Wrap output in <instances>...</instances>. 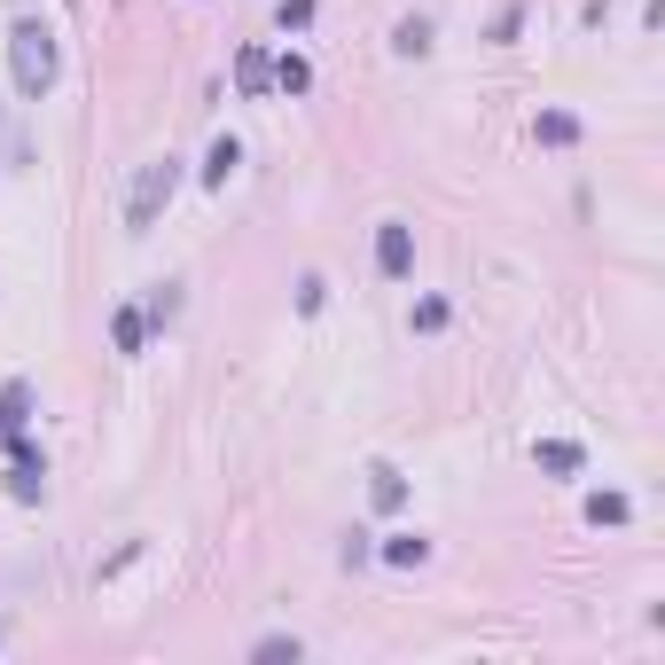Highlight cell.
Here are the masks:
<instances>
[{
	"label": "cell",
	"mask_w": 665,
	"mask_h": 665,
	"mask_svg": "<svg viewBox=\"0 0 665 665\" xmlns=\"http://www.w3.org/2000/svg\"><path fill=\"white\" fill-rule=\"evenodd\" d=\"M9 63H17V95L40 103V95L55 87V71H63V47H55V32H47L40 17H24V24L9 32Z\"/></svg>",
	"instance_id": "obj_1"
},
{
	"label": "cell",
	"mask_w": 665,
	"mask_h": 665,
	"mask_svg": "<svg viewBox=\"0 0 665 665\" xmlns=\"http://www.w3.org/2000/svg\"><path fill=\"white\" fill-rule=\"evenodd\" d=\"M173 189H181V157H149L133 173V189H126V235H149L157 212L173 204Z\"/></svg>",
	"instance_id": "obj_2"
},
{
	"label": "cell",
	"mask_w": 665,
	"mask_h": 665,
	"mask_svg": "<svg viewBox=\"0 0 665 665\" xmlns=\"http://www.w3.org/2000/svg\"><path fill=\"white\" fill-rule=\"evenodd\" d=\"M376 275H384V282H407V275H415V227H407V219H384V227H376Z\"/></svg>",
	"instance_id": "obj_3"
},
{
	"label": "cell",
	"mask_w": 665,
	"mask_h": 665,
	"mask_svg": "<svg viewBox=\"0 0 665 665\" xmlns=\"http://www.w3.org/2000/svg\"><path fill=\"white\" fill-rule=\"evenodd\" d=\"M32 407H40V384H32V376H9V384H0V439L24 431V423H32Z\"/></svg>",
	"instance_id": "obj_4"
},
{
	"label": "cell",
	"mask_w": 665,
	"mask_h": 665,
	"mask_svg": "<svg viewBox=\"0 0 665 665\" xmlns=\"http://www.w3.org/2000/svg\"><path fill=\"white\" fill-rule=\"evenodd\" d=\"M110 345L133 361V353H149V321H141V305H118L110 313Z\"/></svg>",
	"instance_id": "obj_5"
},
{
	"label": "cell",
	"mask_w": 665,
	"mask_h": 665,
	"mask_svg": "<svg viewBox=\"0 0 665 665\" xmlns=\"http://www.w3.org/2000/svg\"><path fill=\"white\" fill-rule=\"evenodd\" d=\"M376 556H384L392 571H423V564H431V540H423V533H392Z\"/></svg>",
	"instance_id": "obj_6"
},
{
	"label": "cell",
	"mask_w": 665,
	"mask_h": 665,
	"mask_svg": "<svg viewBox=\"0 0 665 665\" xmlns=\"http://www.w3.org/2000/svg\"><path fill=\"white\" fill-rule=\"evenodd\" d=\"M235 87H243V95H267V87H275V55H267V47H243V55H235Z\"/></svg>",
	"instance_id": "obj_7"
},
{
	"label": "cell",
	"mask_w": 665,
	"mask_h": 665,
	"mask_svg": "<svg viewBox=\"0 0 665 665\" xmlns=\"http://www.w3.org/2000/svg\"><path fill=\"white\" fill-rule=\"evenodd\" d=\"M368 502H376L384 517H392V510H407V478H399L392 462H376V470H368Z\"/></svg>",
	"instance_id": "obj_8"
},
{
	"label": "cell",
	"mask_w": 665,
	"mask_h": 665,
	"mask_svg": "<svg viewBox=\"0 0 665 665\" xmlns=\"http://www.w3.org/2000/svg\"><path fill=\"white\" fill-rule=\"evenodd\" d=\"M533 141H540V149H571V141H579V118H571V110H540V118H533Z\"/></svg>",
	"instance_id": "obj_9"
},
{
	"label": "cell",
	"mask_w": 665,
	"mask_h": 665,
	"mask_svg": "<svg viewBox=\"0 0 665 665\" xmlns=\"http://www.w3.org/2000/svg\"><path fill=\"white\" fill-rule=\"evenodd\" d=\"M235 164H243V141H235V133H219V141H212V157H204V189H227Z\"/></svg>",
	"instance_id": "obj_10"
},
{
	"label": "cell",
	"mask_w": 665,
	"mask_h": 665,
	"mask_svg": "<svg viewBox=\"0 0 665 665\" xmlns=\"http://www.w3.org/2000/svg\"><path fill=\"white\" fill-rule=\"evenodd\" d=\"M40 493H47V462H9V502H40Z\"/></svg>",
	"instance_id": "obj_11"
},
{
	"label": "cell",
	"mask_w": 665,
	"mask_h": 665,
	"mask_svg": "<svg viewBox=\"0 0 665 665\" xmlns=\"http://www.w3.org/2000/svg\"><path fill=\"white\" fill-rule=\"evenodd\" d=\"M533 462H540L548 478H571V470H579V462H588V454H579L571 439H540V447H533Z\"/></svg>",
	"instance_id": "obj_12"
},
{
	"label": "cell",
	"mask_w": 665,
	"mask_h": 665,
	"mask_svg": "<svg viewBox=\"0 0 665 665\" xmlns=\"http://www.w3.org/2000/svg\"><path fill=\"white\" fill-rule=\"evenodd\" d=\"M392 55H431V17H399L392 24Z\"/></svg>",
	"instance_id": "obj_13"
},
{
	"label": "cell",
	"mask_w": 665,
	"mask_h": 665,
	"mask_svg": "<svg viewBox=\"0 0 665 665\" xmlns=\"http://www.w3.org/2000/svg\"><path fill=\"white\" fill-rule=\"evenodd\" d=\"M141 321H149V329L181 321V282H157V290H149V305H141Z\"/></svg>",
	"instance_id": "obj_14"
},
{
	"label": "cell",
	"mask_w": 665,
	"mask_h": 665,
	"mask_svg": "<svg viewBox=\"0 0 665 665\" xmlns=\"http://www.w3.org/2000/svg\"><path fill=\"white\" fill-rule=\"evenodd\" d=\"M275 87H282V95H305V87H313V63H305V55H275Z\"/></svg>",
	"instance_id": "obj_15"
},
{
	"label": "cell",
	"mask_w": 665,
	"mask_h": 665,
	"mask_svg": "<svg viewBox=\"0 0 665 665\" xmlns=\"http://www.w3.org/2000/svg\"><path fill=\"white\" fill-rule=\"evenodd\" d=\"M626 517H634L626 493H588V525H626Z\"/></svg>",
	"instance_id": "obj_16"
},
{
	"label": "cell",
	"mask_w": 665,
	"mask_h": 665,
	"mask_svg": "<svg viewBox=\"0 0 665 665\" xmlns=\"http://www.w3.org/2000/svg\"><path fill=\"white\" fill-rule=\"evenodd\" d=\"M251 657H259V665H282V657L298 665V657H305V642H298V634H267V642H259Z\"/></svg>",
	"instance_id": "obj_17"
},
{
	"label": "cell",
	"mask_w": 665,
	"mask_h": 665,
	"mask_svg": "<svg viewBox=\"0 0 665 665\" xmlns=\"http://www.w3.org/2000/svg\"><path fill=\"white\" fill-rule=\"evenodd\" d=\"M447 313H454L447 298H423V305H415V329H423V337H439V329H447Z\"/></svg>",
	"instance_id": "obj_18"
},
{
	"label": "cell",
	"mask_w": 665,
	"mask_h": 665,
	"mask_svg": "<svg viewBox=\"0 0 665 665\" xmlns=\"http://www.w3.org/2000/svg\"><path fill=\"white\" fill-rule=\"evenodd\" d=\"M329 305V282L321 275H298V313H321Z\"/></svg>",
	"instance_id": "obj_19"
},
{
	"label": "cell",
	"mask_w": 665,
	"mask_h": 665,
	"mask_svg": "<svg viewBox=\"0 0 665 665\" xmlns=\"http://www.w3.org/2000/svg\"><path fill=\"white\" fill-rule=\"evenodd\" d=\"M275 24H282V32H305V24H313V0H282Z\"/></svg>",
	"instance_id": "obj_20"
},
{
	"label": "cell",
	"mask_w": 665,
	"mask_h": 665,
	"mask_svg": "<svg viewBox=\"0 0 665 665\" xmlns=\"http://www.w3.org/2000/svg\"><path fill=\"white\" fill-rule=\"evenodd\" d=\"M517 24H525V9H502V17H493V47H510V40H517Z\"/></svg>",
	"instance_id": "obj_21"
},
{
	"label": "cell",
	"mask_w": 665,
	"mask_h": 665,
	"mask_svg": "<svg viewBox=\"0 0 665 665\" xmlns=\"http://www.w3.org/2000/svg\"><path fill=\"white\" fill-rule=\"evenodd\" d=\"M368 556H376V548H368V533H345V571H361Z\"/></svg>",
	"instance_id": "obj_22"
}]
</instances>
